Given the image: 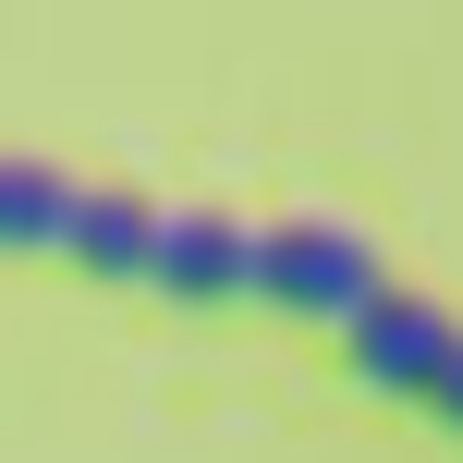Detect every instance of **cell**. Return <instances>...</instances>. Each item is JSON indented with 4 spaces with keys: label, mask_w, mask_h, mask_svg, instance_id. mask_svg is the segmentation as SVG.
I'll list each match as a JSON object with an SVG mask.
<instances>
[{
    "label": "cell",
    "mask_w": 463,
    "mask_h": 463,
    "mask_svg": "<svg viewBox=\"0 0 463 463\" xmlns=\"http://www.w3.org/2000/svg\"><path fill=\"white\" fill-rule=\"evenodd\" d=\"M451 354H463V329L439 305H415V293H378L366 317L342 329V366L366 378V391H391V402H427V415H439V391H451Z\"/></svg>",
    "instance_id": "7a4b0ae2"
},
{
    "label": "cell",
    "mask_w": 463,
    "mask_h": 463,
    "mask_svg": "<svg viewBox=\"0 0 463 463\" xmlns=\"http://www.w3.org/2000/svg\"><path fill=\"white\" fill-rule=\"evenodd\" d=\"M146 293H171V305L256 293V232L220 220V208H159V269H146Z\"/></svg>",
    "instance_id": "3957f363"
},
{
    "label": "cell",
    "mask_w": 463,
    "mask_h": 463,
    "mask_svg": "<svg viewBox=\"0 0 463 463\" xmlns=\"http://www.w3.org/2000/svg\"><path fill=\"white\" fill-rule=\"evenodd\" d=\"M86 195L98 184H73V171H49V159H0V256H61L73 269Z\"/></svg>",
    "instance_id": "277c9868"
},
{
    "label": "cell",
    "mask_w": 463,
    "mask_h": 463,
    "mask_svg": "<svg viewBox=\"0 0 463 463\" xmlns=\"http://www.w3.org/2000/svg\"><path fill=\"white\" fill-rule=\"evenodd\" d=\"M378 293H391V280H378V244H366V232H342V220H280V232H256V305H280V317L354 329Z\"/></svg>",
    "instance_id": "6da1fadb"
},
{
    "label": "cell",
    "mask_w": 463,
    "mask_h": 463,
    "mask_svg": "<svg viewBox=\"0 0 463 463\" xmlns=\"http://www.w3.org/2000/svg\"><path fill=\"white\" fill-rule=\"evenodd\" d=\"M439 415H451V427H463V354H451V391H439Z\"/></svg>",
    "instance_id": "8992f818"
},
{
    "label": "cell",
    "mask_w": 463,
    "mask_h": 463,
    "mask_svg": "<svg viewBox=\"0 0 463 463\" xmlns=\"http://www.w3.org/2000/svg\"><path fill=\"white\" fill-rule=\"evenodd\" d=\"M73 269H86V280H122V293H135V280L159 269V208H146V195H110V184H98V195H86V232H73Z\"/></svg>",
    "instance_id": "5b68a950"
}]
</instances>
